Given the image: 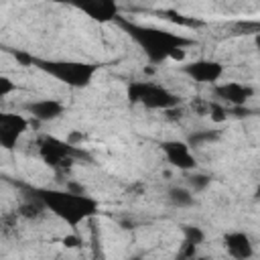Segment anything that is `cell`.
<instances>
[{
  "instance_id": "10",
  "label": "cell",
  "mask_w": 260,
  "mask_h": 260,
  "mask_svg": "<svg viewBox=\"0 0 260 260\" xmlns=\"http://www.w3.org/2000/svg\"><path fill=\"white\" fill-rule=\"evenodd\" d=\"M215 95L223 102H228L230 106H244L252 95H254V89L246 83H238V81H223V83H217L215 85Z\"/></svg>"
},
{
  "instance_id": "18",
  "label": "cell",
  "mask_w": 260,
  "mask_h": 260,
  "mask_svg": "<svg viewBox=\"0 0 260 260\" xmlns=\"http://www.w3.org/2000/svg\"><path fill=\"white\" fill-rule=\"evenodd\" d=\"M207 112H209V116H211L213 122H223L228 118L225 110L221 106H217V104H207Z\"/></svg>"
},
{
  "instance_id": "15",
  "label": "cell",
  "mask_w": 260,
  "mask_h": 260,
  "mask_svg": "<svg viewBox=\"0 0 260 260\" xmlns=\"http://www.w3.org/2000/svg\"><path fill=\"white\" fill-rule=\"evenodd\" d=\"M183 236H185L183 244H185L187 248H191V250H195V248L205 240L203 230L197 228V225H183Z\"/></svg>"
},
{
  "instance_id": "6",
  "label": "cell",
  "mask_w": 260,
  "mask_h": 260,
  "mask_svg": "<svg viewBox=\"0 0 260 260\" xmlns=\"http://www.w3.org/2000/svg\"><path fill=\"white\" fill-rule=\"evenodd\" d=\"M65 4L77 8L79 12H83L87 18L106 24V22H114L120 16V4L118 0H63Z\"/></svg>"
},
{
  "instance_id": "14",
  "label": "cell",
  "mask_w": 260,
  "mask_h": 260,
  "mask_svg": "<svg viewBox=\"0 0 260 260\" xmlns=\"http://www.w3.org/2000/svg\"><path fill=\"white\" fill-rule=\"evenodd\" d=\"M45 211H47V207L43 205V201L37 195H32L28 201H24L18 207L16 213H18V217H24V219H39V217L45 215Z\"/></svg>"
},
{
  "instance_id": "12",
  "label": "cell",
  "mask_w": 260,
  "mask_h": 260,
  "mask_svg": "<svg viewBox=\"0 0 260 260\" xmlns=\"http://www.w3.org/2000/svg\"><path fill=\"white\" fill-rule=\"evenodd\" d=\"M63 110H65V106L53 98H45V100H37V102L26 104V112L32 118H37L39 122H53L63 114Z\"/></svg>"
},
{
  "instance_id": "3",
  "label": "cell",
  "mask_w": 260,
  "mask_h": 260,
  "mask_svg": "<svg viewBox=\"0 0 260 260\" xmlns=\"http://www.w3.org/2000/svg\"><path fill=\"white\" fill-rule=\"evenodd\" d=\"M32 65L41 71H45L47 75L55 77L57 81L81 89L87 87L98 71V65L93 63H85V61H69V59H35L32 57Z\"/></svg>"
},
{
  "instance_id": "2",
  "label": "cell",
  "mask_w": 260,
  "mask_h": 260,
  "mask_svg": "<svg viewBox=\"0 0 260 260\" xmlns=\"http://www.w3.org/2000/svg\"><path fill=\"white\" fill-rule=\"evenodd\" d=\"M47 211L65 221L69 228H77L79 223L91 219L98 213V201L83 191H61V189H35Z\"/></svg>"
},
{
  "instance_id": "20",
  "label": "cell",
  "mask_w": 260,
  "mask_h": 260,
  "mask_svg": "<svg viewBox=\"0 0 260 260\" xmlns=\"http://www.w3.org/2000/svg\"><path fill=\"white\" fill-rule=\"evenodd\" d=\"M63 244L69 246V248H73V246H77V244H81V242H79V238H75V236H67V238H63Z\"/></svg>"
},
{
  "instance_id": "5",
  "label": "cell",
  "mask_w": 260,
  "mask_h": 260,
  "mask_svg": "<svg viewBox=\"0 0 260 260\" xmlns=\"http://www.w3.org/2000/svg\"><path fill=\"white\" fill-rule=\"evenodd\" d=\"M39 154L41 158L53 167V169H63V167H69L73 162V156H75V148L61 140V138H55V136H41L39 142Z\"/></svg>"
},
{
  "instance_id": "4",
  "label": "cell",
  "mask_w": 260,
  "mask_h": 260,
  "mask_svg": "<svg viewBox=\"0 0 260 260\" xmlns=\"http://www.w3.org/2000/svg\"><path fill=\"white\" fill-rule=\"evenodd\" d=\"M128 100L142 104L148 110H162V112L179 106V98L171 89L152 81H132L128 85Z\"/></svg>"
},
{
  "instance_id": "7",
  "label": "cell",
  "mask_w": 260,
  "mask_h": 260,
  "mask_svg": "<svg viewBox=\"0 0 260 260\" xmlns=\"http://www.w3.org/2000/svg\"><path fill=\"white\" fill-rule=\"evenodd\" d=\"M26 128H28V122L22 114L0 112V146L6 150H14L22 134L26 132Z\"/></svg>"
},
{
  "instance_id": "19",
  "label": "cell",
  "mask_w": 260,
  "mask_h": 260,
  "mask_svg": "<svg viewBox=\"0 0 260 260\" xmlns=\"http://www.w3.org/2000/svg\"><path fill=\"white\" fill-rule=\"evenodd\" d=\"M14 89H16V83H14L10 77H6V75H0V98H6V95H10Z\"/></svg>"
},
{
  "instance_id": "1",
  "label": "cell",
  "mask_w": 260,
  "mask_h": 260,
  "mask_svg": "<svg viewBox=\"0 0 260 260\" xmlns=\"http://www.w3.org/2000/svg\"><path fill=\"white\" fill-rule=\"evenodd\" d=\"M130 39L144 51L150 63H165V61H183L185 59V49L193 43L191 39L177 35L173 30L160 28V26H148V24H138L130 22L124 18H116Z\"/></svg>"
},
{
  "instance_id": "17",
  "label": "cell",
  "mask_w": 260,
  "mask_h": 260,
  "mask_svg": "<svg viewBox=\"0 0 260 260\" xmlns=\"http://www.w3.org/2000/svg\"><path fill=\"white\" fill-rule=\"evenodd\" d=\"M209 183H211V179H209L207 175H203V173H193V175L189 177V189L195 191V193L207 189Z\"/></svg>"
},
{
  "instance_id": "16",
  "label": "cell",
  "mask_w": 260,
  "mask_h": 260,
  "mask_svg": "<svg viewBox=\"0 0 260 260\" xmlns=\"http://www.w3.org/2000/svg\"><path fill=\"white\" fill-rule=\"evenodd\" d=\"M16 225H18V213H2L0 215V234L10 238L16 234Z\"/></svg>"
},
{
  "instance_id": "11",
  "label": "cell",
  "mask_w": 260,
  "mask_h": 260,
  "mask_svg": "<svg viewBox=\"0 0 260 260\" xmlns=\"http://www.w3.org/2000/svg\"><path fill=\"white\" fill-rule=\"evenodd\" d=\"M223 248L236 260H248L254 254V246H252L250 236L246 232H240V230L228 232L223 236Z\"/></svg>"
},
{
  "instance_id": "8",
  "label": "cell",
  "mask_w": 260,
  "mask_h": 260,
  "mask_svg": "<svg viewBox=\"0 0 260 260\" xmlns=\"http://www.w3.org/2000/svg\"><path fill=\"white\" fill-rule=\"evenodd\" d=\"M183 73L199 83H217L223 75V65L213 59H195L183 65Z\"/></svg>"
},
{
  "instance_id": "13",
  "label": "cell",
  "mask_w": 260,
  "mask_h": 260,
  "mask_svg": "<svg viewBox=\"0 0 260 260\" xmlns=\"http://www.w3.org/2000/svg\"><path fill=\"white\" fill-rule=\"evenodd\" d=\"M167 197H169V203L173 207H179V209L181 207H191L195 203V195L187 187H171L169 193H167Z\"/></svg>"
},
{
  "instance_id": "9",
  "label": "cell",
  "mask_w": 260,
  "mask_h": 260,
  "mask_svg": "<svg viewBox=\"0 0 260 260\" xmlns=\"http://www.w3.org/2000/svg\"><path fill=\"white\" fill-rule=\"evenodd\" d=\"M162 152H165V158L167 162H171L175 169L179 171H193L197 160L191 152V146L189 142H183V140H165L160 144Z\"/></svg>"
}]
</instances>
